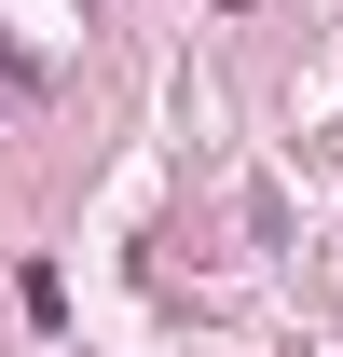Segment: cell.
I'll return each mask as SVG.
<instances>
[{
  "label": "cell",
  "mask_w": 343,
  "mask_h": 357,
  "mask_svg": "<svg viewBox=\"0 0 343 357\" xmlns=\"http://www.w3.org/2000/svg\"><path fill=\"white\" fill-rule=\"evenodd\" d=\"M28 96H42V69H28V55L0 42V110H28Z\"/></svg>",
  "instance_id": "1"
}]
</instances>
